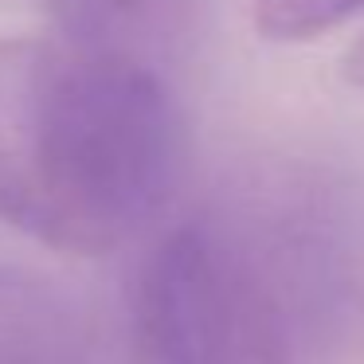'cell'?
Here are the masks:
<instances>
[{
    "label": "cell",
    "instance_id": "cell-3",
    "mask_svg": "<svg viewBox=\"0 0 364 364\" xmlns=\"http://www.w3.org/2000/svg\"><path fill=\"white\" fill-rule=\"evenodd\" d=\"M59 40L95 55L157 67L192 36L196 0H40Z\"/></svg>",
    "mask_w": 364,
    "mask_h": 364
},
{
    "label": "cell",
    "instance_id": "cell-1",
    "mask_svg": "<svg viewBox=\"0 0 364 364\" xmlns=\"http://www.w3.org/2000/svg\"><path fill=\"white\" fill-rule=\"evenodd\" d=\"M345 294L333 200L251 176L168 228L129 282L137 364H309Z\"/></svg>",
    "mask_w": 364,
    "mask_h": 364
},
{
    "label": "cell",
    "instance_id": "cell-5",
    "mask_svg": "<svg viewBox=\"0 0 364 364\" xmlns=\"http://www.w3.org/2000/svg\"><path fill=\"white\" fill-rule=\"evenodd\" d=\"M255 28L274 43H301L348 24L364 12V0H251Z\"/></svg>",
    "mask_w": 364,
    "mask_h": 364
},
{
    "label": "cell",
    "instance_id": "cell-4",
    "mask_svg": "<svg viewBox=\"0 0 364 364\" xmlns=\"http://www.w3.org/2000/svg\"><path fill=\"white\" fill-rule=\"evenodd\" d=\"M0 364H102L87 317L55 282L0 262Z\"/></svg>",
    "mask_w": 364,
    "mask_h": 364
},
{
    "label": "cell",
    "instance_id": "cell-6",
    "mask_svg": "<svg viewBox=\"0 0 364 364\" xmlns=\"http://www.w3.org/2000/svg\"><path fill=\"white\" fill-rule=\"evenodd\" d=\"M341 75H345V82H353L356 90H364V36L345 51V59H341Z\"/></svg>",
    "mask_w": 364,
    "mask_h": 364
},
{
    "label": "cell",
    "instance_id": "cell-2",
    "mask_svg": "<svg viewBox=\"0 0 364 364\" xmlns=\"http://www.w3.org/2000/svg\"><path fill=\"white\" fill-rule=\"evenodd\" d=\"M184 126L157 67L67 40H0V223L106 255L173 196Z\"/></svg>",
    "mask_w": 364,
    "mask_h": 364
}]
</instances>
